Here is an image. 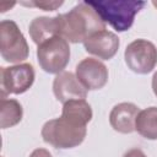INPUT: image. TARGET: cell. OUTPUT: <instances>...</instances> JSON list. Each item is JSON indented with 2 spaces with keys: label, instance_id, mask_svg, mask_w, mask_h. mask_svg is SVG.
<instances>
[{
  "label": "cell",
  "instance_id": "obj_6",
  "mask_svg": "<svg viewBox=\"0 0 157 157\" xmlns=\"http://www.w3.org/2000/svg\"><path fill=\"white\" fill-rule=\"evenodd\" d=\"M34 69L28 63L16 64L9 67H0L1 98L7 94H21L28 91L34 82Z\"/></svg>",
  "mask_w": 157,
  "mask_h": 157
},
{
  "label": "cell",
  "instance_id": "obj_14",
  "mask_svg": "<svg viewBox=\"0 0 157 157\" xmlns=\"http://www.w3.org/2000/svg\"><path fill=\"white\" fill-rule=\"evenodd\" d=\"M135 130L147 140H157V107H148L139 112Z\"/></svg>",
  "mask_w": 157,
  "mask_h": 157
},
{
  "label": "cell",
  "instance_id": "obj_8",
  "mask_svg": "<svg viewBox=\"0 0 157 157\" xmlns=\"http://www.w3.org/2000/svg\"><path fill=\"white\" fill-rule=\"evenodd\" d=\"M76 77L87 91L103 88L108 82V69L98 59L85 58L76 65Z\"/></svg>",
  "mask_w": 157,
  "mask_h": 157
},
{
  "label": "cell",
  "instance_id": "obj_9",
  "mask_svg": "<svg viewBox=\"0 0 157 157\" xmlns=\"http://www.w3.org/2000/svg\"><path fill=\"white\" fill-rule=\"evenodd\" d=\"M119 45L120 40L118 36L107 29L93 33L83 42V47L87 53L103 60L112 59L117 54Z\"/></svg>",
  "mask_w": 157,
  "mask_h": 157
},
{
  "label": "cell",
  "instance_id": "obj_15",
  "mask_svg": "<svg viewBox=\"0 0 157 157\" xmlns=\"http://www.w3.org/2000/svg\"><path fill=\"white\" fill-rule=\"evenodd\" d=\"M23 117V109L18 101L12 98H1L0 103V125L7 129L17 125Z\"/></svg>",
  "mask_w": 157,
  "mask_h": 157
},
{
  "label": "cell",
  "instance_id": "obj_11",
  "mask_svg": "<svg viewBox=\"0 0 157 157\" xmlns=\"http://www.w3.org/2000/svg\"><path fill=\"white\" fill-rule=\"evenodd\" d=\"M139 112V107L134 103H118L112 108L109 113V124L118 132L130 134L135 131V123Z\"/></svg>",
  "mask_w": 157,
  "mask_h": 157
},
{
  "label": "cell",
  "instance_id": "obj_4",
  "mask_svg": "<svg viewBox=\"0 0 157 157\" xmlns=\"http://www.w3.org/2000/svg\"><path fill=\"white\" fill-rule=\"evenodd\" d=\"M0 54L5 61L15 65L22 64L29 54V47L23 33L11 20L0 22Z\"/></svg>",
  "mask_w": 157,
  "mask_h": 157
},
{
  "label": "cell",
  "instance_id": "obj_17",
  "mask_svg": "<svg viewBox=\"0 0 157 157\" xmlns=\"http://www.w3.org/2000/svg\"><path fill=\"white\" fill-rule=\"evenodd\" d=\"M29 157H53V156H52V153H50L48 150L39 147V148L33 150L32 153L29 155Z\"/></svg>",
  "mask_w": 157,
  "mask_h": 157
},
{
  "label": "cell",
  "instance_id": "obj_5",
  "mask_svg": "<svg viewBox=\"0 0 157 157\" xmlns=\"http://www.w3.org/2000/svg\"><path fill=\"white\" fill-rule=\"evenodd\" d=\"M37 60L40 69L48 74H60L70 61V45L66 39L55 36L37 48Z\"/></svg>",
  "mask_w": 157,
  "mask_h": 157
},
{
  "label": "cell",
  "instance_id": "obj_19",
  "mask_svg": "<svg viewBox=\"0 0 157 157\" xmlns=\"http://www.w3.org/2000/svg\"><path fill=\"white\" fill-rule=\"evenodd\" d=\"M152 91H153L155 96L157 97V71L152 76Z\"/></svg>",
  "mask_w": 157,
  "mask_h": 157
},
{
  "label": "cell",
  "instance_id": "obj_2",
  "mask_svg": "<svg viewBox=\"0 0 157 157\" xmlns=\"http://www.w3.org/2000/svg\"><path fill=\"white\" fill-rule=\"evenodd\" d=\"M87 2L94 9L104 23H108L118 32L130 29L135 16L146 5L145 1L136 0H94Z\"/></svg>",
  "mask_w": 157,
  "mask_h": 157
},
{
  "label": "cell",
  "instance_id": "obj_18",
  "mask_svg": "<svg viewBox=\"0 0 157 157\" xmlns=\"http://www.w3.org/2000/svg\"><path fill=\"white\" fill-rule=\"evenodd\" d=\"M123 157H147V156L140 148H131V150L126 151Z\"/></svg>",
  "mask_w": 157,
  "mask_h": 157
},
{
  "label": "cell",
  "instance_id": "obj_7",
  "mask_svg": "<svg viewBox=\"0 0 157 157\" xmlns=\"http://www.w3.org/2000/svg\"><path fill=\"white\" fill-rule=\"evenodd\" d=\"M124 59L131 71L146 75L157 65V48L152 42L139 38L128 44L124 52Z\"/></svg>",
  "mask_w": 157,
  "mask_h": 157
},
{
  "label": "cell",
  "instance_id": "obj_13",
  "mask_svg": "<svg viewBox=\"0 0 157 157\" xmlns=\"http://www.w3.org/2000/svg\"><path fill=\"white\" fill-rule=\"evenodd\" d=\"M60 117L78 125L86 126L91 121L93 113L91 105L86 102V99H71L63 104Z\"/></svg>",
  "mask_w": 157,
  "mask_h": 157
},
{
  "label": "cell",
  "instance_id": "obj_12",
  "mask_svg": "<svg viewBox=\"0 0 157 157\" xmlns=\"http://www.w3.org/2000/svg\"><path fill=\"white\" fill-rule=\"evenodd\" d=\"M60 25L58 16L55 17H47V16H39L31 21L28 26V32L31 36V39L37 45L42 44L43 42L59 36Z\"/></svg>",
  "mask_w": 157,
  "mask_h": 157
},
{
  "label": "cell",
  "instance_id": "obj_3",
  "mask_svg": "<svg viewBox=\"0 0 157 157\" xmlns=\"http://www.w3.org/2000/svg\"><path fill=\"white\" fill-rule=\"evenodd\" d=\"M87 128L72 123L63 117L48 120L42 126L43 141L60 150L74 148L81 145L86 137Z\"/></svg>",
  "mask_w": 157,
  "mask_h": 157
},
{
  "label": "cell",
  "instance_id": "obj_1",
  "mask_svg": "<svg viewBox=\"0 0 157 157\" xmlns=\"http://www.w3.org/2000/svg\"><path fill=\"white\" fill-rule=\"evenodd\" d=\"M59 36L70 43H83L96 32L104 31L105 23L87 1L74 6L69 12L58 15Z\"/></svg>",
  "mask_w": 157,
  "mask_h": 157
},
{
  "label": "cell",
  "instance_id": "obj_20",
  "mask_svg": "<svg viewBox=\"0 0 157 157\" xmlns=\"http://www.w3.org/2000/svg\"><path fill=\"white\" fill-rule=\"evenodd\" d=\"M152 5H153V6L157 9V1H155V0H153V1H152Z\"/></svg>",
  "mask_w": 157,
  "mask_h": 157
},
{
  "label": "cell",
  "instance_id": "obj_16",
  "mask_svg": "<svg viewBox=\"0 0 157 157\" xmlns=\"http://www.w3.org/2000/svg\"><path fill=\"white\" fill-rule=\"evenodd\" d=\"M64 4V1H29V2H22V5L27 6H34L38 9H42L44 11H54L58 7H60Z\"/></svg>",
  "mask_w": 157,
  "mask_h": 157
},
{
  "label": "cell",
  "instance_id": "obj_10",
  "mask_svg": "<svg viewBox=\"0 0 157 157\" xmlns=\"http://www.w3.org/2000/svg\"><path fill=\"white\" fill-rule=\"evenodd\" d=\"M53 92L63 104L71 99H85L87 97V90L77 80L76 75L70 71H63L55 76Z\"/></svg>",
  "mask_w": 157,
  "mask_h": 157
}]
</instances>
